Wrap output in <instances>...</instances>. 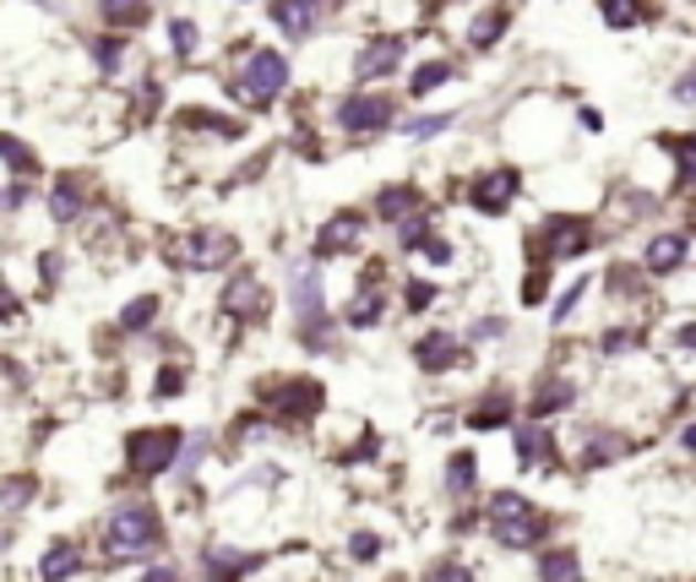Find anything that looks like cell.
<instances>
[{"mask_svg": "<svg viewBox=\"0 0 696 582\" xmlns=\"http://www.w3.org/2000/svg\"><path fill=\"white\" fill-rule=\"evenodd\" d=\"M430 582H468V572H463V567H451V561H446V567H436V572H430Z\"/></svg>", "mask_w": 696, "mask_h": 582, "instance_id": "cell-41", "label": "cell"}, {"mask_svg": "<svg viewBox=\"0 0 696 582\" xmlns=\"http://www.w3.org/2000/svg\"><path fill=\"white\" fill-rule=\"evenodd\" d=\"M289 300H294V316H300V337L321 349L326 343V289H321L316 261H300L289 272Z\"/></svg>", "mask_w": 696, "mask_h": 582, "instance_id": "cell-4", "label": "cell"}, {"mask_svg": "<svg viewBox=\"0 0 696 582\" xmlns=\"http://www.w3.org/2000/svg\"><path fill=\"white\" fill-rule=\"evenodd\" d=\"M544 294H550V261H533V272H528V283H522V300L539 305Z\"/></svg>", "mask_w": 696, "mask_h": 582, "instance_id": "cell-32", "label": "cell"}, {"mask_svg": "<svg viewBox=\"0 0 696 582\" xmlns=\"http://www.w3.org/2000/svg\"><path fill=\"white\" fill-rule=\"evenodd\" d=\"M419 212H430V196L419 191L414 180H397V186H381L376 191V218L386 229H397V224H408Z\"/></svg>", "mask_w": 696, "mask_h": 582, "instance_id": "cell-15", "label": "cell"}, {"mask_svg": "<svg viewBox=\"0 0 696 582\" xmlns=\"http://www.w3.org/2000/svg\"><path fill=\"white\" fill-rule=\"evenodd\" d=\"M490 533H496L501 544H511V550H522V544L539 539V518H533V507H528L522 496L501 490V496H490Z\"/></svg>", "mask_w": 696, "mask_h": 582, "instance_id": "cell-7", "label": "cell"}, {"mask_svg": "<svg viewBox=\"0 0 696 582\" xmlns=\"http://www.w3.org/2000/svg\"><path fill=\"white\" fill-rule=\"evenodd\" d=\"M517 191H522V175H517L511 164H496V169L474 175L468 201H474V212H485V218H507L511 201H517Z\"/></svg>", "mask_w": 696, "mask_h": 582, "instance_id": "cell-9", "label": "cell"}, {"mask_svg": "<svg viewBox=\"0 0 696 582\" xmlns=\"http://www.w3.org/2000/svg\"><path fill=\"white\" fill-rule=\"evenodd\" d=\"M332 121H337V131H343V136H360V142H371V136H381V131L397 126V98H392L386 87H360V93L337 98Z\"/></svg>", "mask_w": 696, "mask_h": 582, "instance_id": "cell-2", "label": "cell"}, {"mask_svg": "<svg viewBox=\"0 0 696 582\" xmlns=\"http://www.w3.org/2000/svg\"><path fill=\"white\" fill-rule=\"evenodd\" d=\"M511 11H517L511 0H496V6H485V11H479V17L468 22V50H474V55H490V50H496V44L507 39Z\"/></svg>", "mask_w": 696, "mask_h": 582, "instance_id": "cell-16", "label": "cell"}, {"mask_svg": "<svg viewBox=\"0 0 696 582\" xmlns=\"http://www.w3.org/2000/svg\"><path fill=\"white\" fill-rule=\"evenodd\" d=\"M544 447H550L544 430H522V436H517V457H522V468H533V463L544 457Z\"/></svg>", "mask_w": 696, "mask_h": 582, "instance_id": "cell-33", "label": "cell"}, {"mask_svg": "<svg viewBox=\"0 0 696 582\" xmlns=\"http://www.w3.org/2000/svg\"><path fill=\"white\" fill-rule=\"evenodd\" d=\"M692 229H696V201H692Z\"/></svg>", "mask_w": 696, "mask_h": 582, "instance_id": "cell-44", "label": "cell"}, {"mask_svg": "<svg viewBox=\"0 0 696 582\" xmlns=\"http://www.w3.org/2000/svg\"><path fill=\"white\" fill-rule=\"evenodd\" d=\"M669 93H675V104H696V65H686V71L675 76V87H669Z\"/></svg>", "mask_w": 696, "mask_h": 582, "instance_id": "cell-39", "label": "cell"}, {"mask_svg": "<svg viewBox=\"0 0 696 582\" xmlns=\"http://www.w3.org/2000/svg\"><path fill=\"white\" fill-rule=\"evenodd\" d=\"M360 240H365V212H360V207H343V212H332V218L321 224V235H316V261L349 257V251H354Z\"/></svg>", "mask_w": 696, "mask_h": 582, "instance_id": "cell-14", "label": "cell"}, {"mask_svg": "<svg viewBox=\"0 0 696 582\" xmlns=\"http://www.w3.org/2000/svg\"><path fill=\"white\" fill-rule=\"evenodd\" d=\"M289 55L283 50H251L246 61H240V76H235V98L240 104H251V110H267V104H278L283 93H289Z\"/></svg>", "mask_w": 696, "mask_h": 582, "instance_id": "cell-1", "label": "cell"}, {"mask_svg": "<svg viewBox=\"0 0 696 582\" xmlns=\"http://www.w3.org/2000/svg\"><path fill=\"white\" fill-rule=\"evenodd\" d=\"M256 561L251 555H235V550H207V572H212V582H235L240 572H251Z\"/></svg>", "mask_w": 696, "mask_h": 582, "instance_id": "cell-27", "label": "cell"}, {"mask_svg": "<svg viewBox=\"0 0 696 582\" xmlns=\"http://www.w3.org/2000/svg\"><path fill=\"white\" fill-rule=\"evenodd\" d=\"M567 403H571V387L550 376V382H539V387H533V403H528V408H533V419H550V414H561Z\"/></svg>", "mask_w": 696, "mask_h": 582, "instance_id": "cell-25", "label": "cell"}, {"mask_svg": "<svg viewBox=\"0 0 696 582\" xmlns=\"http://www.w3.org/2000/svg\"><path fill=\"white\" fill-rule=\"evenodd\" d=\"M169 44H175V55H180V61H196L201 33H196V22H190V17H175V22H169Z\"/></svg>", "mask_w": 696, "mask_h": 582, "instance_id": "cell-29", "label": "cell"}, {"mask_svg": "<svg viewBox=\"0 0 696 582\" xmlns=\"http://www.w3.org/2000/svg\"><path fill=\"white\" fill-rule=\"evenodd\" d=\"M692 261V235L686 229H658L653 240H647V251H642V272L647 278H669V272H681Z\"/></svg>", "mask_w": 696, "mask_h": 582, "instance_id": "cell-12", "label": "cell"}, {"mask_svg": "<svg viewBox=\"0 0 696 582\" xmlns=\"http://www.w3.org/2000/svg\"><path fill=\"white\" fill-rule=\"evenodd\" d=\"M267 305H272V294H267V283L256 272H235L224 283V311L235 322H267Z\"/></svg>", "mask_w": 696, "mask_h": 582, "instance_id": "cell-13", "label": "cell"}, {"mask_svg": "<svg viewBox=\"0 0 696 582\" xmlns=\"http://www.w3.org/2000/svg\"><path fill=\"white\" fill-rule=\"evenodd\" d=\"M658 142L675 158V191H696V131L692 136H658Z\"/></svg>", "mask_w": 696, "mask_h": 582, "instance_id": "cell-21", "label": "cell"}, {"mask_svg": "<svg viewBox=\"0 0 696 582\" xmlns=\"http://www.w3.org/2000/svg\"><path fill=\"white\" fill-rule=\"evenodd\" d=\"M126 457H131V468H136V474H164V468L180 457V430H175V425L136 430V436H131V447H126Z\"/></svg>", "mask_w": 696, "mask_h": 582, "instance_id": "cell-10", "label": "cell"}, {"mask_svg": "<svg viewBox=\"0 0 696 582\" xmlns=\"http://www.w3.org/2000/svg\"><path fill=\"white\" fill-rule=\"evenodd\" d=\"M376 550H381V544H376V539H371V533H360V539H354V555H360V561H371Z\"/></svg>", "mask_w": 696, "mask_h": 582, "instance_id": "cell-42", "label": "cell"}, {"mask_svg": "<svg viewBox=\"0 0 696 582\" xmlns=\"http://www.w3.org/2000/svg\"><path fill=\"white\" fill-rule=\"evenodd\" d=\"M446 485H451V496H468L474 490V457H451V468H446Z\"/></svg>", "mask_w": 696, "mask_h": 582, "instance_id": "cell-31", "label": "cell"}, {"mask_svg": "<svg viewBox=\"0 0 696 582\" xmlns=\"http://www.w3.org/2000/svg\"><path fill=\"white\" fill-rule=\"evenodd\" d=\"M147 582H180L175 572H147Z\"/></svg>", "mask_w": 696, "mask_h": 582, "instance_id": "cell-43", "label": "cell"}, {"mask_svg": "<svg viewBox=\"0 0 696 582\" xmlns=\"http://www.w3.org/2000/svg\"><path fill=\"white\" fill-rule=\"evenodd\" d=\"M82 201H87V186H82L76 175L55 180V191H50V212H55V224H71V218L82 212Z\"/></svg>", "mask_w": 696, "mask_h": 582, "instance_id": "cell-22", "label": "cell"}, {"mask_svg": "<svg viewBox=\"0 0 696 582\" xmlns=\"http://www.w3.org/2000/svg\"><path fill=\"white\" fill-rule=\"evenodd\" d=\"M0 550H6V533H0Z\"/></svg>", "mask_w": 696, "mask_h": 582, "instance_id": "cell-45", "label": "cell"}, {"mask_svg": "<svg viewBox=\"0 0 696 582\" xmlns=\"http://www.w3.org/2000/svg\"><path fill=\"white\" fill-rule=\"evenodd\" d=\"M381 316H386V289H381V261H371V272H365V283L354 289V300H349V316L343 322L349 326H376Z\"/></svg>", "mask_w": 696, "mask_h": 582, "instance_id": "cell-17", "label": "cell"}, {"mask_svg": "<svg viewBox=\"0 0 696 582\" xmlns=\"http://www.w3.org/2000/svg\"><path fill=\"white\" fill-rule=\"evenodd\" d=\"M39 572H44V582H65L71 572H76V544H55V550L44 555Z\"/></svg>", "mask_w": 696, "mask_h": 582, "instance_id": "cell-28", "label": "cell"}, {"mask_svg": "<svg viewBox=\"0 0 696 582\" xmlns=\"http://www.w3.org/2000/svg\"><path fill=\"white\" fill-rule=\"evenodd\" d=\"M496 425H507V403L501 397H490V408H474V430H496Z\"/></svg>", "mask_w": 696, "mask_h": 582, "instance_id": "cell-35", "label": "cell"}, {"mask_svg": "<svg viewBox=\"0 0 696 582\" xmlns=\"http://www.w3.org/2000/svg\"><path fill=\"white\" fill-rule=\"evenodd\" d=\"M153 316H158V300H153V294H142V300H131V305H126V316H121V322H126L131 332H142Z\"/></svg>", "mask_w": 696, "mask_h": 582, "instance_id": "cell-34", "label": "cell"}, {"mask_svg": "<svg viewBox=\"0 0 696 582\" xmlns=\"http://www.w3.org/2000/svg\"><path fill=\"white\" fill-rule=\"evenodd\" d=\"M457 126V115H414V121H403V136L408 142H436V136H446V131Z\"/></svg>", "mask_w": 696, "mask_h": 582, "instance_id": "cell-26", "label": "cell"}, {"mask_svg": "<svg viewBox=\"0 0 696 582\" xmlns=\"http://www.w3.org/2000/svg\"><path fill=\"white\" fill-rule=\"evenodd\" d=\"M582 289H588V283H571L567 294H561V300H555V322H567L571 311H576V305H582Z\"/></svg>", "mask_w": 696, "mask_h": 582, "instance_id": "cell-40", "label": "cell"}, {"mask_svg": "<svg viewBox=\"0 0 696 582\" xmlns=\"http://www.w3.org/2000/svg\"><path fill=\"white\" fill-rule=\"evenodd\" d=\"M261 397H267L272 408H283L289 419H305V414H316L321 408V387L316 382H300V376H294V382H272Z\"/></svg>", "mask_w": 696, "mask_h": 582, "instance_id": "cell-18", "label": "cell"}, {"mask_svg": "<svg viewBox=\"0 0 696 582\" xmlns=\"http://www.w3.org/2000/svg\"><path fill=\"white\" fill-rule=\"evenodd\" d=\"M403 61H408V39H403V33H381V39H371V44L354 55L349 71H354V82L371 87V82H392V76L403 71Z\"/></svg>", "mask_w": 696, "mask_h": 582, "instance_id": "cell-8", "label": "cell"}, {"mask_svg": "<svg viewBox=\"0 0 696 582\" xmlns=\"http://www.w3.org/2000/svg\"><path fill=\"white\" fill-rule=\"evenodd\" d=\"M588 246H593V224L576 218V212H567V218H561V212L544 218V224L533 229V240H528V251H533L539 261H550V267L567 261V257H582Z\"/></svg>", "mask_w": 696, "mask_h": 582, "instance_id": "cell-5", "label": "cell"}, {"mask_svg": "<svg viewBox=\"0 0 696 582\" xmlns=\"http://www.w3.org/2000/svg\"><path fill=\"white\" fill-rule=\"evenodd\" d=\"M93 55H98V65H104V71H121L126 44H121V39H98V44H93Z\"/></svg>", "mask_w": 696, "mask_h": 582, "instance_id": "cell-36", "label": "cell"}, {"mask_svg": "<svg viewBox=\"0 0 696 582\" xmlns=\"http://www.w3.org/2000/svg\"><path fill=\"white\" fill-rule=\"evenodd\" d=\"M430 300H436V283H425V278H419V283H408V294H403V305H408V311H425Z\"/></svg>", "mask_w": 696, "mask_h": 582, "instance_id": "cell-38", "label": "cell"}, {"mask_svg": "<svg viewBox=\"0 0 696 582\" xmlns=\"http://www.w3.org/2000/svg\"><path fill=\"white\" fill-rule=\"evenodd\" d=\"M599 17H604V28L626 33V28L658 22V6H653V0H599Z\"/></svg>", "mask_w": 696, "mask_h": 582, "instance_id": "cell-20", "label": "cell"}, {"mask_svg": "<svg viewBox=\"0 0 696 582\" xmlns=\"http://www.w3.org/2000/svg\"><path fill=\"white\" fill-rule=\"evenodd\" d=\"M98 17L126 33V28H142V22H147V0H98Z\"/></svg>", "mask_w": 696, "mask_h": 582, "instance_id": "cell-24", "label": "cell"}, {"mask_svg": "<svg viewBox=\"0 0 696 582\" xmlns=\"http://www.w3.org/2000/svg\"><path fill=\"white\" fill-rule=\"evenodd\" d=\"M414 360H419V371H451L463 360V337L457 332H425L414 343Z\"/></svg>", "mask_w": 696, "mask_h": 582, "instance_id": "cell-19", "label": "cell"}, {"mask_svg": "<svg viewBox=\"0 0 696 582\" xmlns=\"http://www.w3.org/2000/svg\"><path fill=\"white\" fill-rule=\"evenodd\" d=\"M419 257L430 261V267H446V261H451V240H446V235H430V240L419 246Z\"/></svg>", "mask_w": 696, "mask_h": 582, "instance_id": "cell-37", "label": "cell"}, {"mask_svg": "<svg viewBox=\"0 0 696 582\" xmlns=\"http://www.w3.org/2000/svg\"><path fill=\"white\" fill-rule=\"evenodd\" d=\"M235 257H240V240H235L229 229H190L186 240L175 246V261L190 267V272H218V267H229Z\"/></svg>", "mask_w": 696, "mask_h": 582, "instance_id": "cell-6", "label": "cell"}, {"mask_svg": "<svg viewBox=\"0 0 696 582\" xmlns=\"http://www.w3.org/2000/svg\"><path fill=\"white\" fill-rule=\"evenodd\" d=\"M337 0H272V28L283 33V39H294V44H305L311 33H316L321 22H326V11H332Z\"/></svg>", "mask_w": 696, "mask_h": 582, "instance_id": "cell-11", "label": "cell"}, {"mask_svg": "<svg viewBox=\"0 0 696 582\" xmlns=\"http://www.w3.org/2000/svg\"><path fill=\"white\" fill-rule=\"evenodd\" d=\"M539 578H544V582H576V555H567V550H555V555H544V567H539Z\"/></svg>", "mask_w": 696, "mask_h": 582, "instance_id": "cell-30", "label": "cell"}, {"mask_svg": "<svg viewBox=\"0 0 696 582\" xmlns=\"http://www.w3.org/2000/svg\"><path fill=\"white\" fill-rule=\"evenodd\" d=\"M158 539H164V528H158V512L153 507H121L115 518L104 522V555L110 561H136V555H147V550H158Z\"/></svg>", "mask_w": 696, "mask_h": 582, "instance_id": "cell-3", "label": "cell"}, {"mask_svg": "<svg viewBox=\"0 0 696 582\" xmlns=\"http://www.w3.org/2000/svg\"><path fill=\"white\" fill-rule=\"evenodd\" d=\"M457 76V65L446 61V55H436V61H425L419 71H414V82H408V98H430L436 87H446Z\"/></svg>", "mask_w": 696, "mask_h": 582, "instance_id": "cell-23", "label": "cell"}]
</instances>
